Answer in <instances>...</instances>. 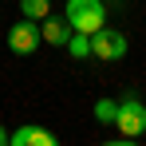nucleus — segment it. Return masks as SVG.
<instances>
[{
    "label": "nucleus",
    "mask_w": 146,
    "mask_h": 146,
    "mask_svg": "<svg viewBox=\"0 0 146 146\" xmlns=\"http://www.w3.org/2000/svg\"><path fill=\"white\" fill-rule=\"evenodd\" d=\"M67 24H71V32H99V28L107 24V4L103 0H67Z\"/></svg>",
    "instance_id": "obj_1"
},
{
    "label": "nucleus",
    "mask_w": 146,
    "mask_h": 146,
    "mask_svg": "<svg viewBox=\"0 0 146 146\" xmlns=\"http://www.w3.org/2000/svg\"><path fill=\"white\" fill-rule=\"evenodd\" d=\"M115 126H119L122 138H142L146 134V103L138 95H122L119 99V115H115Z\"/></svg>",
    "instance_id": "obj_2"
},
{
    "label": "nucleus",
    "mask_w": 146,
    "mask_h": 146,
    "mask_svg": "<svg viewBox=\"0 0 146 146\" xmlns=\"http://www.w3.org/2000/svg\"><path fill=\"white\" fill-rule=\"evenodd\" d=\"M126 36H122L119 28H99V32H91V55H99V59H107V63H115V59H122L126 55Z\"/></svg>",
    "instance_id": "obj_3"
},
{
    "label": "nucleus",
    "mask_w": 146,
    "mask_h": 146,
    "mask_svg": "<svg viewBox=\"0 0 146 146\" xmlns=\"http://www.w3.org/2000/svg\"><path fill=\"white\" fill-rule=\"evenodd\" d=\"M8 48L16 51V55H32V51H40V20H20V24L8 28Z\"/></svg>",
    "instance_id": "obj_4"
},
{
    "label": "nucleus",
    "mask_w": 146,
    "mask_h": 146,
    "mask_svg": "<svg viewBox=\"0 0 146 146\" xmlns=\"http://www.w3.org/2000/svg\"><path fill=\"white\" fill-rule=\"evenodd\" d=\"M59 138L51 134V130H44V126H16L12 134H8V146H55Z\"/></svg>",
    "instance_id": "obj_5"
},
{
    "label": "nucleus",
    "mask_w": 146,
    "mask_h": 146,
    "mask_svg": "<svg viewBox=\"0 0 146 146\" xmlns=\"http://www.w3.org/2000/svg\"><path fill=\"white\" fill-rule=\"evenodd\" d=\"M67 36H71V24H67V16H44L40 20V40L44 44H51V48H63L67 44Z\"/></svg>",
    "instance_id": "obj_6"
},
{
    "label": "nucleus",
    "mask_w": 146,
    "mask_h": 146,
    "mask_svg": "<svg viewBox=\"0 0 146 146\" xmlns=\"http://www.w3.org/2000/svg\"><path fill=\"white\" fill-rule=\"evenodd\" d=\"M115 115H119V99H95V122L103 126H115Z\"/></svg>",
    "instance_id": "obj_7"
},
{
    "label": "nucleus",
    "mask_w": 146,
    "mask_h": 146,
    "mask_svg": "<svg viewBox=\"0 0 146 146\" xmlns=\"http://www.w3.org/2000/svg\"><path fill=\"white\" fill-rule=\"evenodd\" d=\"M63 48L71 51V59H87V55H91V36H87V32H71Z\"/></svg>",
    "instance_id": "obj_8"
},
{
    "label": "nucleus",
    "mask_w": 146,
    "mask_h": 146,
    "mask_svg": "<svg viewBox=\"0 0 146 146\" xmlns=\"http://www.w3.org/2000/svg\"><path fill=\"white\" fill-rule=\"evenodd\" d=\"M20 12H24L28 20H44L51 12V0H20Z\"/></svg>",
    "instance_id": "obj_9"
},
{
    "label": "nucleus",
    "mask_w": 146,
    "mask_h": 146,
    "mask_svg": "<svg viewBox=\"0 0 146 146\" xmlns=\"http://www.w3.org/2000/svg\"><path fill=\"white\" fill-rule=\"evenodd\" d=\"M0 146H8V126L0 122Z\"/></svg>",
    "instance_id": "obj_10"
},
{
    "label": "nucleus",
    "mask_w": 146,
    "mask_h": 146,
    "mask_svg": "<svg viewBox=\"0 0 146 146\" xmlns=\"http://www.w3.org/2000/svg\"><path fill=\"white\" fill-rule=\"evenodd\" d=\"M103 4H111V0H103Z\"/></svg>",
    "instance_id": "obj_11"
}]
</instances>
